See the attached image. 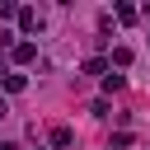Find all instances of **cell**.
<instances>
[{"mask_svg":"<svg viewBox=\"0 0 150 150\" xmlns=\"http://www.w3.org/2000/svg\"><path fill=\"white\" fill-rule=\"evenodd\" d=\"M70 141H75V131H70V127H52V145H56V150H66Z\"/></svg>","mask_w":150,"mask_h":150,"instance_id":"6da1fadb","label":"cell"},{"mask_svg":"<svg viewBox=\"0 0 150 150\" xmlns=\"http://www.w3.org/2000/svg\"><path fill=\"white\" fill-rule=\"evenodd\" d=\"M38 23H42V19H38V9H19V28H23V33H33Z\"/></svg>","mask_w":150,"mask_h":150,"instance_id":"7a4b0ae2","label":"cell"},{"mask_svg":"<svg viewBox=\"0 0 150 150\" xmlns=\"http://www.w3.org/2000/svg\"><path fill=\"white\" fill-rule=\"evenodd\" d=\"M33 56H38V47H33V42H19V47H14V61H19V66H28Z\"/></svg>","mask_w":150,"mask_h":150,"instance_id":"3957f363","label":"cell"},{"mask_svg":"<svg viewBox=\"0 0 150 150\" xmlns=\"http://www.w3.org/2000/svg\"><path fill=\"white\" fill-rule=\"evenodd\" d=\"M117 23H136V9L131 5H117Z\"/></svg>","mask_w":150,"mask_h":150,"instance_id":"277c9868","label":"cell"},{"mask_svg":"<svg viewBox=\"0 0 150 150\" xmlns=\"http://www.w3.org/2000/svg\"><path fill=\"white\" fill-rule=\"evenodd\" d=\"M103 70H108V66H103L98 56H89V61H84V75H103Z\"/></svg>","mask_w":150,"mask_h":150,"instance_id":"5b68a950","label":"cell"},{"mask_svg":"<svg viewBox=\"0 0 150 150\" xmlns=\"http://www.w3.org/2000/svg\"><path fill=\"white\" fill-rule=\"evenodd\" d=\"M23 84H28V80H23V75H5V89H9V94H19V89H23Z\"/></svg>","mask_w":150,"mask_h":150,"instance_id":"8992f818","label":"cell"},{"mask_svg":"<svg viewBox=\"0 0 150 150\" xmlns=\"http://www.w3.org/2000/svg\"><path fill=\"white\" fill-rule=\"evenodd\" d=\"M19 9H14V0H0V19H14Z\"/></svg>","mask_w":150,"mask_h":150,"instance_id":"52a82bcc","label":"cell"},{"mask_svg":"<svg viewBox=\"0 0 150 150\" xmlns=\"http://www.w3.org/2000/svg\"><path fill=\"white\" fill-rule=\"evenodd\" d=\"M0 117H9V103H5V98H0Z\"/></svg>","mask_w":150,"mask_h":150,"instance_id":"ba28073f","label":"cell"},{"mask_svg":"<svg viewBox=\"0 0 150 150\" xmlns=\"http://www.w3.org/2000/svg\"><path fill=\"white\" fill-rule=\"evenodd\" d=\"M145 19H150V5H145Z\"/></svg>","mask_w":150,"mask_h":150,"instance_id":"9c48e42d","label":"cell"}]
</instances>
